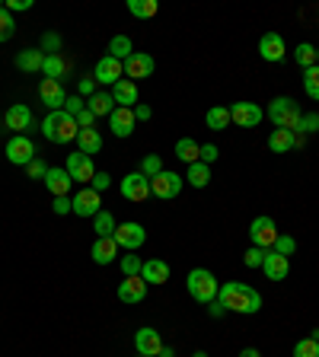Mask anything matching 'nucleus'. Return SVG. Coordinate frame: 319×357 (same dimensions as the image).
Listing matches in <instances>:
<instances>
[{
    "label": "nucleus",
    "mask_w": 319,
    "mask_h": 357,
    "mask_svg": "<svg viewBox=\"0 0 319 357\" xmlns=\"http://www.w3.org/2000/svg\"><path fill=\"white\" fill-rule=\"evenodd\" d=\"M217 300L224 303L230 312H243V316L262 310V293L255 291V287H249V284H239V281H230V284L220 287Z\"/></svg>",
    "instance_id": "nucleus-1"
},
{
    "label": "nucleus",
    "mask_w": 319,
    "mask_h": 357,
    "mask_svg": "<svg viewBox=\"0 0 319 357\" xmlns=\"http://www.w3.org/2000/svg\"><path fill=\"white\" fill-rule=\"evenodd\" d=\"M42 131H45V138L51 140V144H71V140H77V134H80V128H77V119L73 115H67V112H51L45 121H42Z\"/></svg>",
    "instance_id": "nucleus-2"
},
{
    "label": "nucleus",
    "mask_w": 319,
    "mask_h": 357,
    "mask_svg": "<svg viewBox=\"0 0 319 357\" xmlns=\"http://www.w3.org/2000/svg\"><path fill=\"white\" fill-rule=\"evenodd\" d=\"M185 287H189L191 300L198 303H214L217 300V278L211 275V271H204V268H195V271H189V278H185Z\"/></svg>",
    "instance_id": "nucleus-3"
},
{
    "label": "nucleus",
    "mask_w": 319,
    "mask_h": 357,
    "mask_svg": "<svg viewBox=\"0 0 319 357\" xmlns=\"http://www.w3.org/2000/svg\"><path fill=\"white\" fill-rule=\"evenodd\" d=\"M268 119H272L274 128L297 131V125H300V119H303V112L297 109V102H294V99L278 96V99H272V106H268Z\"/></svg>",
    "instance_id": "nucleus-4"
},
{
    "label": "nucleus",
    "mask_w": 319,
    "mask_h": 357,
    "mask_svg": "<svg viewBox=\"0 0 319 357\" xmlns=\"http://www.w3.org/2000/svg\"><path fill=\"white\" fill-rule=\"evenodd\" d=\"M64 169H67V175H71L73 182H80V185H90L93 175H96L93 156H86V153H67V163H64Z\"/></svg>",
    "instance_id": "nucleus-5"
},
{
    "label": "nucleus",
    "mask_w": 319,
    "mask_h": 357,
    "mask_svg": "<svg viewBox=\"0 0 319 357\" xmlns=\"http://www.w3.org/2000/svg\"><path fill=\"white\" fill-rule=\"evenodd\" d=\"M249 236H252V246L255 249H268L274 246V239H278V227H274L272 217H255L252 223H249Z\"/></svg>",
    "instance_id": "nucleus-6"
},
{
    "label": "nucleus",
    "mask_w": 319,
    "mask_h": 357,
    "mask_svg": "<svg viewBox=\"0 0 319 357\" xmlns=\"http://www.w3.org/2000/svg\"><path fill=\"white\" fill-rule=\"evenodd\" d=\"M71 201H73V214L77 217H96L102 211V195L96 188H90V185H83Z\"/></svg>",
    "instance_id": "nucleus-7"
},
{
    "label": "nucleus",
    "mask_w": 319,
    "mask_h": 357,
    "mask_svg": "<svg viewBox=\"0 0 319 357\" xmlns=\"http://www.w3.org/2000/svg\"><path fill=\"white\" fill-rule=\"evenodd\" d=\"M179 192H182V175L179 173L163 169L156 179H150V195H156V198H176Z\"/></svg>",
    "instance_id": "nucleus-8"
},
{
    "label": "nucleus",
    "mask_w": 319,
    "mask_h": 357,
    "mask_svg": "<svg viewBox=\"0 0 319 357\" xmlns=\"http://www.w3.org/2000/svg\"><path fill=\"white\" fill-rule=\"evenodd\" d=\"M115 243H119V249H128V252H134V249H141L147 243V230L141 227V223H121L119 230H115Z\"/></svg>",
    "instance_id": "nucleus-9"
},
{
    "label": "nucleus",
    "mask_w": 319,
    "mask_h": 357,
    "mask_svg": "<svg viewBox=\"0 0 319 357\" xmlns=\"http://www.w3.org/2000/svg\"><path fill=\"white\" fill-rule=\"evenodd\" d=\"M121 195L128 201H147L150 198V179L144 173H131L121 179Z\"/></svg>",
    "instance_id": "nucleus-10"
},
{
    "label": "nucleus",
    "mask_w": 319,
    "mask_h": 357,
    "mask_svg": "<svg viewBox=\"0 0 319 357\" xmlns=\"http://www.w3.org/2000/svg\"><path fill=\"white\" fill-rule=\"evenodd\" d=\"M7 160L13 166H29L36 160V144L29 138H23V134H16V138L7 144Z\"/></svg>",
    "instance_id": "nucleus-11"
},
{
    "label": "nucleus",
    "mask_w": 319,
    "mask_h": 357,
    "mask_svg": "<svg viewBox=\"0 0 319 357\" xmlns=\"http://www.w3.org/2000/svg\"><path fill=\"white\" fill-rule=\"evenodd\" d=\"M134 348L137 354H144V357H160V351L166 348L163 338H160V332L156 329H137L134 332Z\"/></svg>",
    "instance_id": "nucleus-12"
},
{
    "label": "nucleus",
    "mask_w": 319,
    "mask_h": 357,
    "mask_svg": "<svg viewBox=\"0 0 319 357\" xmlns=\"http://www.w3.org/2000/svg\"><path fill=\"white\" fill-rule=\"evenodd\" d=\"M230 121H237V128H255L262 121V109L255 102H237L230 106Z\"/></svg>",
    "instance_id": "nucleus-13"
},
{
    "label": "nucleus",
    "mask_w": 319,
    "mask_h": 357,
    "mask_svg": "<svg viewBox=\"0 0 319 357\" xmlns=\"http://www.w3.org/2000/svg\"><path fill=\"white\" fill-rule=\"evenodd\" d=\"M38 99L45 102L51 112H61L64 102H67V93H64V86L58 80H42L38 83Z\"/></svg>",
    "instance_id": "nucleus-14"
},
{
    "label": "nucleus",
    "mask_w": 319,
    "mask_h": 357,
    "mask_svg": "<svg viewBox=\"0 0 319 357\" xmlns=\"http://www.w3.org/2000/svg\"><path fill=\"white\" fill-rule=\"evenodd\" d=\"M125 77V64L121 61H115V58H102L99 64H96V71H93V80L96 83H109V86H115V83Z\"/></svg>",
    "instance_id": "nucleus-15"
},
{
    "label": "nucleus",
    "mask_w": 319,
    "mask_h": 357,
    "mask_svg": "<svg viewBox=\"0 0 319 357\" xmlns=\"http://www.w3.org/2000/svg\"><path fill=\"white\" fill-rule=\"evenodd\" d=\"M154 73V58L144 55V51H134V55L125 61V77L128 80H144V77H150Z\"/></svg>",
    "instance_id": "nucleus-16"
},
{
    "label": "nucleus",
    "mask_w": 319,
    "mask_h": 357,
    "mask_svg": "<svg viewBox=\"0 0 319 357\" xmlns=\"http://www.w3.org/2000/svg\"><path fill=\"white\" fill-rule=\"evenodd\" d=\"M262 271H265L268 281H284L287 271H291V262H287L284 256H278L274 249H268V252H265V262H262Z\"/></svg>",
    "instance_id": "nucleus-17"
},
{
    "label": "nucleus",
    "mask_w": 319,
    "mask_h": 357,
    "mask_svg": "<svg viewBox=\"0 0 319 357\" xmlns=\"http://www.w3.org/2000/svg\"><path fill=\"white\" fill-rule=\"evenodd\" d=\"M144 297H147V281L141 275H137V278H125V281L119 284V300L121 303H131V306H134V303H141Z\"/></svg>",
    "instance_id": "nucleus-18"
},
{
    "label": "nucleus",
    "mask_w": 319,
    "mask_h": 357,
    "mask_svg": "<svg viewBox=\"0 0 319 357\" xmlns=\"http://www.w3.org/2000/svg\"><path fill=\"white\" fill-rule=\"evenodd\" d=\"M112 102L121 106V109H134L137 106V83L128 80V77H121V80L112 86Z\"/></svg>",
    "instance_id": "nucleus-19"
},
{
    "label": "nucleus",
    "mask_w": 319,
    "mask_h": 357,
    "mask_svg": "<svg viewBox=\"0 0 319 357\" xmlns=\"http://www.w3.org/2000/svg\"><path fill=\"white\" fill-rule=\"evenodd\" d=\"M134 109H121V106H115V112L109 115V128L115 138H128L131 131H134Z\"/></svg>",
    "instance_id": "nucleus-20"
},
{
    "label": "nucleus",
    "mask_w": 319,
    "mask_h": 357,
    "mask_svg": "<svg viewBox=\"0 0 319 357\" xmlns=\"http://www.w3.org/2000/svg\"><path fill=\"white\" fill-rule=\"evenodd\" d=\"M284 51H287V48H284V38L278 36V32H265L262 38H259V55L265 58V61H281L284 58Z\"/></svg>",
    "instance_id": "nucleus-21"
},
{
    "label": "nucleus",
    "mask_w": 319,
    "mask_h": 357,
    "mask_svg": "<svg viewBox=\"0 0 319 357\" xmlns=\"http://www.w3.org/2000/svg\"><path fill=\"white\" fill-rule=\"evenodd\" d=\"M3 121H7V128H10V131H16V134H23L26 128H32V112H29V106L16 102V106H10V109H7Z\"/></svg>",
    "instance_id": "nucleus-22"
},
{
    "label": "nucleus",
    "mask_w": 319,
    "mask_h": 357,
    "mask_svg": "<svg viewBox=\"0 0 319 357\" xmlns=\"http://www.w3.org/2000/svg\"><path fill=\"white\" fill-rule=\"evenodd\" d=\"M90 252H93V262H96V265H112L115 256H119V243L112 236H96Z\"/></svg>",
    "instance_id": "nucleus-23"
},
{
    "label": "nucleus",
    "mask_w": 319,
    "mask_h": 357,
    "mask_svg": "<svg viewBox=\"0 0 319 357\" xmlns=\"http://www.w3.org/2000/svg\"><path fill=\"white\" fill-rule=\"evenodd\" d=\"M141 278H144L147 284H166L169 281V265H166L163 258H147L144 268H141Z\"/></svg>",
    "instance_id": "nucleus-24"
},
{
    "label": "nucleus",
    "mask_w": 319,
    "mask_h": 357,
    "mask_svg": "<svg viewBox=\"0 0 319 357\" xmlns=\"http://www.w3.org/2000/svg\"><path fill=\"white\" fill-rule=\"evenodd\" d=\"M71 185H73V179L71 175H67V169H51V166H48V175H45V188L51 195H55V198H61V195H67L71 192Z\"/></svg>",
    "instance_id": "nucleus-25"
},
{
    "label": "nucleus",
    "mask_w": 319,
    "mask_h": 357,
    "mask_svg": "<svg viewBox=\"0 0 319 357\" xmlns=\"http://www.w3.org/2000/svg\"><path fill=\"white\" fill-rule=\"evenodd\" d=\"M42 64H45V51H38V48H26V51H19L16 55V67L26 73H36L42 71Z\"/></svg>",
    "instance_id": "nucleus-26"
},
{
    "label": "nucleus",
    "mask_w": 319,
    "mask_h": 357,
    "mask_svg": "<svg viewBox=\"0 0 319 357\" xmlns=\"http://www.w3.org/2000/svg\"><path fill=\"white\" fill-rule=\"evenodd\" d=\"M77 147H80V153L93 156L102 150V134L96 128H80V134H77Z\"/></svg>",
    "instance_id": "nucleus-27"
},
{
    "label": "nucleus",
    "mask_w": 319,
    "mask_h": 357,
    "mask_svg": "<svg viewBox=\"0 0 319 357\" xmlns=\"http://www.w3.org/2000/svg\"><path fill=\"white\" fill-rule=\"evenodd\" d=\"M268 147H272L274 153H287L297 147V134L294 131H284V128H274L272 138H268Z\"/></svg>",
    "instance_id": "nucleus-28"
},
{
    "label": "nucleus",
    "mask_w": 319,
    "mask_h": 357,
    "mask_svg": "<svg viewBox=\"0 0 319 357\" xmlns=\"http://www.w3.org/2000/svg\"><path fill=\"white\" fill-rule=\"evenodd\" d=\"M86 109H90L93 115L99 119V115H112V112H115V102H112L109 93H96V96H90V99H86Z\"/></svg>",
    "instance_id": "nucleus-29"
},
{
    "label": "nucleus",
    "mask_w": 319,
    "mask_h": 357,
    "mask_svg": "<svg viewBox=\"0 0 319 357\" xmlns=\"http://www.w3.org/2000/svg\"><path fill=\"white\" fill-rule=\"evenodd\" d=\"M131 55H134V45H131V38H128V36H115L109 42V58H115V61L125 64Z\"/></svg>",
    "instance_id": "nucleus-30"
},
{
    "label": "nucleus",
    "mask_w": 319,
    "mask_h": 357,
    "mask_svg": "<svg viewBox=\"0 0 319 357\" xmlns=\"http://www.w3.org/2000/svg\"><path fill=\"white\" fill-rule=\"evenodd\" d=\"M176 156L182 160V163H198V156H201V144H195L191 138H182V140H176Z\"/></svg>",
    "instance_id": "nucleus-31"
},
{
    "label": "nucleus",
    "mask_w": 319,
    "mask_h": 357,
    "mask_svg": "<svg viewBox=\"0 0 319 357\" xmlns=\"http://www.w3.org/2000/svg\"><path fill=\"white\" fill-rule=\"evenodd\" d=\"M64 71H67V64H64L61 55H45V64H42V73H45V80H58L61 83Z\"/></svg>",
    "instance_id": "nucleus-32"
},
{
    "label": "nucleus",
    "mask_w": 319,
    "mask_h": 357,
    "mask_svg": "<svg viewBox=\"0 0 319 357\" xmlns=\"http://www.w3.org/2000/svg\"><path fill=\"white\" fill-rule=\"evenodd\" d=\"M204 121H208L211 131H227L230 128V109H224V106H214V109L204 115Z\"/></svg>",
    "instance_id": "nucleus-33"
},
{
    "label": "nucleus",
    "mask_w": 319,
    "mask_h": 357,
    "mask_svg": "<svg viewBox=\"0 0 319 357\" xmlns=\"http://www.w3.org/2000/svg\"><path fill=\"white\" fill-rule=\"evenodd\" d=\"M93 230H96V236H115L119 223H115V217H112L109 211H99L93 217Z\"/></svg>",
    "instance_id": "nucleus-34"
},
{
    "label": "nucleus",
    "mask_w": 319,
    "mask_h": 357,
    "mask_svg": "<svg viewBox=\"0 0 319 357\" xmlns=\"http://www.w3.org/2000/svg\"><path fill=\"white\" fill-rule=\"evenodd\" d=\"M185 179H189V185H195V188H204V185H208V179H211V166L201 163V160H198V163H191Z\"/></svg>",
    "instance_id": "nucleus-35"
},
{
    "label": "nucleus",
    "mask_w": 319,
    "mask_h": 357,
    "mask_svg": "<svg viewBox=\"0 0 319 357\" xmlns=\"http://www.w3.org/2000/svg\"><path fill=\"white\" fill-rule=\"evenodd\" d=\"M156 0H128V13L131 16H141V19H150L156 16Z\"/></svg>",
    "instance_id": "nucleus-36"
},
{
    "label": "nucleus",
    "mask_w": 319,
    "mask_h": 357,
    "mask_svg": "<svg viewBox=\"0 0 319 357\" xmlns=\"http://www.w3.org/2000/svg\"><path fill=\"white\" fill-rule=\"evenodd\" d=\"M294 58H297V64H300L303 71H307V67L316 64V48L307 45V42H300V45L294 48Z\"/></svg>",
    "instance_id": "nucleus-37"
},
{
    "label": "nucleus",
    "mask_w": 319,
    "mask_h": 357,
    "mask_svg": "<svg viewBox=\"0 0 319 357\" xmlns=\"http://www.w3.org/2000/svg\"><path fill=\"white\" fill-rule=\"evenodd\" d=\"M303 90H307V96L310 99H319V67H307V73H303Z\"/></svg>",
    "instance_id": "nucleus-38"
},
{
    "label": "nucleus",
    "mask_w": 319,
    "mask_h": 357,
    "mask_svg": "<svg viewBox=\"0 0 319 357\" xmlns=\"http://www.w3.org/2000/svg\"><path fill=\"white\" fill-rule=\"evenodd\" d=\"M141 173L147 175V179H156V175L163 173V160H160V156H144V160H141Z\"/></svg>",
    "instance_id": "nucleus-39"
},
{
    "label": "nucleus",
    "mask_w": 319,
    "mask_h": 357,
    "mask_svg": "<svg viewBox=\"0 0 319 357\" xmlns=\"http://www.w3.org/2000/svg\"><path fill=\"white\" fill-rule=\"evenodd\" d=\"M294 357H319V341L316 338H300L294 345Z\"/></svg>",
    "instance_id": "nucleus-40"
},
{
    "label": "nucleus",
    "mask_w": 319,
    "mask_h": 357,
    "mask_svg": "<svg viewBox=\"0 0 319 357\" xmlns=\"http://www.w3.org/2000/svg\"><path fill=\"white\" fill-rule=\"evenodd\" d=\"M13 32H16V23H13V16H10L7 7H3V10H0V42L13 38Z\"/></svg>",
    "instance_id": "nucleus-41"
},
{
    "label": "nucleus",
    "mask_w": 319,
    "mask_h": 357,
    "mask_svg": "<svg viewBox=\"0 0 319 357\" xmlns=\"http://www.w3.org/2000/svg\"><path fill=\"white\" fill-rule=\"evenodd\" d=\"M141 268H144V262H141L134 252L121 258V271H125V278H137V275H141Z\"/></svg>",
    "instance_id": "nucleus-42"
},
{
    "label": "nucleus",
    "mask_w": 319,
    "mask_h": 357,
    "mask_svg": "<svg viewBox=\"0 0 319 357\" xmlns=\"http://www.w3.org/2000/svg\"><path fill=\"white\" fill-rule=\"evenodd\" d=\"M316 131H319V115L313 112V115H303L300 125H297V131H294V134H316Z\"/></svg>",
    "instance_id": "nucleus-43"
},
{
    "label": "nucleus",
    "mask_w": 319,
    "mask_h": 357,
    "mask_svg": "<svg viewBox=\"0 0 319 357\" xmlns=\"http://www.w3.org/2000/svg\"><path fill=\"white\" fill-rule=\"evenodd\" d=\"M274 252H278V256H284V258H287V256H294V249H297V243H294V239L291 236H281V233H278V239H274Z\"/></svg>",
    "instance_id": "nucleus-44"
},
{
    "label": "nucleus",
    "mask_w": 319,
    "mask_h": 357,
    "mask_svg": "<svg viewBox=\"0 0 319 357\" xmlns=\"http://www.w3.org/2000/svg\"><path fill=\"white\" fill-rule=\"evenodd\" d=\"M26 169H29V179H42V182H45V175H48V166L42 163L38 156H36V160H32V163L26 166Z\"/></svg>",
    "instance_id": "nucleus-45"
},
{
    "label": "nucleus",
    "mask_w": 319,
    "mask_h": 357,
    "mask_svg": "<svg viewBox=\"0 0 319 357\" xmlns=\"http://www.w3.org/2000/svg\"><path fill=\"white\" fill-rule=\"evenodd\" d=\"M243 262H246V268H262V262H265V249H249L246 252V258H243Z\"/></svg>",
    "instance_id": "nucleus-46"
},
{
    "label": "nucleus",
    "mask_w": 319,
    "mask_h": 357,
    "mask_svg": "<svg viewBox=\"0 0 319 357\" xmlns=\"http://www.w3.org/2000/svg\"><path fill=\"white\" fill-rule=\"evenodd\" d=\"M83 109H86V102H83L80 96H73V99L67 96V102H64V112H67V115H73V119H77Z\"/></svg>",
    "instance_id": "nucleus-47"
},
{
    "label": "nucleus",
    "mask_w": 319,
    "mask_h": 357,
    "mask_svg": "<svg viewBox=\"0 0 319 357\" xmlns=\"http://www.w3.org/2000/svg\"><path fill=\"white\" fill-rule=\"evenodd\" d=\"M217 156H220V150H217V147H214V144H201V156H198V160H201V163H214V160H217Z\"/></svg>",
    "instance_id": "nucleus-48"
},
{
    "label": "nucleus",
    "mask_w": 319,
    "mask_h": 357,
    "mask_svg": "<svg viewBox=\"0 0 319 357\" xmlns=\"http://www.w3.org/2000/svg\"><path fill=\"white\" fill-rule=\"evenodd\" d=\"M109 185H112V179H109V173H96V175H93V182H90V188H96V192H106V188H109Z\"/></svg>",
    "instance_id": "nucleus-49"
},
{
    "label": "nucleus",
    "mask_w": 319,
    "mask_h": 357,
    "mask_svg": "<svg viewBox=\"0 0 319 357\" xmlns=\"http://www.w3.org/2000/svg\"><path fill=\"white\" fill-rule=\"evenodd\" d=\"M51 208H55V214H73V201L67 198V195L55 198V204H51Z\"/></svg>",
    "instance_id": "nucleus-50"
},
{
    "label": "nucleus",
    "mask_w": 319,
    "mask_h": 357,
    "mask_svg": "<svg viewBox=\"0 0 319 357\" xmlns=\"http://www.w3.org/2000/svg\"><path fill=\"white\" fill-rule=\"evenodd\" d=\"M83 96H86V99L96 96V80H93V77H83V80H80V99H83Z\"/></svg>",
    "instance_id": "nucleus-51"
},
{
    "label": "nucleus",
    "mask_w": 319,
    "mask_h": 357,
    "mask_svg": "<svg viewBox=\"0 0 319 357\" xmlns=\"http://www.w3.org/2000/svg\"><path fill=\"white\" fill-rule=\"evenodd\" d=\"M93 121H96V115H93L90 109H83L80 115H77V128H93Z\"/></svg>",
    "instance_id": "nucleus-52"
},
{
    "label": "nucleus",
    "mask_w": 319,
    "mask_h": 357,
    "mask_svg": "<svg viewBox=\"0 0 319 357\" xmlns=\"http://www.w3.org/2000/svg\"><path fill=\"white\" fill-rule=\"evenodd\" d=\"M32 0H7V13H19V10H29Z\"/></svg>",
    "instance_id": "nucleus-53"
},
{
    "label": "nucleus",
    "mask_w": 319,
    "mask_h": 357,
    "mask_svg": "<svg viewBox=\"0 0 319 357\" xmlns=\"http://www.w3.org/2000/svg\"><path fill=\"white\" fill-rule=\"evenodd\" d=\"M208 310H211V316H214V319H220V316L227 312V306H224L220 300H214V303H208Z\"/></svg>",
    "instance_id": "nucleus-54"
},
{
    "label": "nucleus",
    "mask_w": 319,
    "mask_h": 357,
    "mask_svg": "<svg viewBox=\"0 0 319 357\" xmlns=\"http://www.w3.org/2000/svg\"><path fill=\"white\" fill-rule=\"evenodd\" d=\"M150 115H154V112H150V106H134V119L137 121H147Z\"/></svg>",
    "instance_id": "nucleus-55"
},
{
    "label": "nucleus",
    "mask_w": 319,
    "mask_h": 357,
    "mask_svg": "<svg viewBox=\"0 0 319 357\" xmlns=\"http://www.w3.org/2000/svg\"><path fill=\"white\" fill-rule=\"evenodd\" d=\"M45 48H61V38H58V36H45Z\"/></svg>",
    "instance_id": "nucleus-56"
},
{
    "label": "nucleus",
    "mask_w": 319,
    "mask_h": 357,
    "mask_svg": "<svg viewBox=\"0 0 319 357\" xmlns=\"http://www.w3.org/2000/svg\"><path fill=\"white\" fill-rule=\"evenodd\" d=\"M239 357H262V354H259L255 348H246V351H239Z\"/></svg>",
    "instance_id": "nucleus-57"
},
{
    "label": "nucleus",
    "mask_w": 319,
    "mask_h": 357,
    "mask_svg": "<svg viewBox=\"0 0 319 357\" xmlns=\"http://www.w3.org/2000/svg\"><path fill=\"white\" fill-rule=\"evenodd\" d=\"M160 357H176V354H173L169 348H163V351H160Z\"/></svg>",
    "instance_id": "nucleus-58"
},
{
    "label": "nucleus",
    "mask_w": 319,
    "mask_h": 357,
    "mask_svg": "<svg viewBox=\"0 0 319 357\" xmlns=\"http://www.w3.org/2000/svg\"><path fill=\"white\" fill-rule=\"evenodd\" d=\"M191 357H208V354H204V351H195V354H191Z\"/></svg>",
    "instance_id": "nucleus-59"
},
{
    "label": "nucleus",
    "mask_w": 319,
    "mask_h": 357,
    "mask_svg": "<svg viewBox=\"0 0 319 357\" xmlns=\"http://www.w3.org/2000/svg\"><path fill=\"white\" fill-rule=\"evenodd\" d=\"M310 338H316V341H319V329H316V332H313V335H310Z\"/></svg>",
    "instance_id": "nucleus-60"
},
{
    "label": "nucleus",
    "mask_w": 319,
    "mask_h": 357,
    "mask_svg": "<svg viewBox=\"0 0 319 357\" xmlns=\"http://www.w3.org/2000/svg\"><path fill=\"white\" fill-rule=\"evenodd\" d=\"M316 67H319V48H316Z\"/></svg>",
    "instance_id": "nucleus-61"
},
{
    "label": "nucleus",
    "mask_w": 319,
    "mask_h": 357,
    "mask_svg": "<svg viewBox=\"0 0 319 357\" xmlns=\"http://www.w3.org/2000/svg\"><path fill=\"white\" fill-rule=\"evenodd\" d=\"M141 357H144V354H141Z\"/></svg>",
    "instance_id": "nucleus-62"
}]
</instances>
